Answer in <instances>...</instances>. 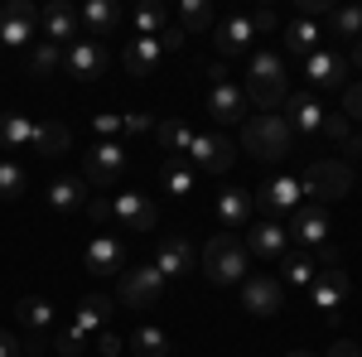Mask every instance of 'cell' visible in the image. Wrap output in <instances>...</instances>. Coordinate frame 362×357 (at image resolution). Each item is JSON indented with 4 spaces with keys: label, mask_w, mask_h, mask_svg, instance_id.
I'll use <instances>...</instances> for the list:
<instances>
[{
    "label": "cell",
    "mask_w": 362,
    "mask_h": 357,
    "mask_svg": "<svg viewBox=\"0 0 362 357\" xmlns=\"http://www.w3.org/2000/svg\"><path fill=\"white\" fill-rule=\"evenodd\" d=\"M329 357H362V348L353 343V338H343V343H334V348H329Z\"/></svg>",
    "instance_id": "51"
},
{
    "label": "cell",
    "mask_w": 362,
    "mask_h": 357,
    "mask_svg": "<svg viewBox=\"0 0 362 357\" xmlns=\"http://www.w3.org/2000/svg\"><path fill=\"white\" fill-rule=\"evenodd\" d=\"M285 121H290V131H300V136H324V107H319L309 92H290V97H285Z\"/></svg>",
    "instance_id": "18"
},
{
    "label": "cell",
    "mask_w": 362,
    "mask_h": 357,
    "mask_svg": "<svg viewBox=\"0 0 362 357\" xmlns=\"http://www.w3.org/2000/svg\"><path fill=\"white\" fill-rule=\"evenodd\" d=\"M169 29V10L160 5V0H145V5H136V34H145V39H160Z\"/></svg>",
    "instance_id": "35"
},
{
    "label": "cell",
    "mask_w": 362,
    "mask_h": 357,
    "mask_svg": "<svg viewBox=\"0 0 362 357\" xmlns=\"http://www.w3.org/2000/svg\"><path fill=\"white\" fill-rule=\"evenodd\" d=\"M165 295V275L155 266H140V271H121V285H116V300L126 309H150V304Z\"/></svg>",
    "instance_id": "7"
},
{
    "label": "cell",
    "mask_w": 362,
    "mask_h": 357,
    "mask_svg": "<svg viewBox=\"0 0 362 357\" xmlns=\"http://www.w3.org/2000/svg\"><path fill=\"white\" fill-rule=\"evenodd\" d=\"M121 131H126V136H145V131H155V116L131 111V116H121Z\"/></svg>",
    "instance_id": "44"
},
{
    "label": "cell",
    "mask_w": 362,
    "mask_h": 357,
    "mask_svg": "<svg viewBox=\"0 0 362 357\" xmlns=\"http://www.w3.org/2000/svg\"><path fill=\"white\" fill-rule=\"evenodd\" d=\"M78 25H83L87 39H97V44H102V39L121 25V10H116L112 0H87L83 10H78Z\"/></svg>",
    "instance_id": "24"
},
{
    "label": "cell",
    "mask_w": 362,
    "mask_h": 357,
    "mask_svg": "<svg viewBox=\"0 0 362 357\" xmlns=\"http://www.w3.org/2000/svg\"><path fill=\"white\" fill-rule=\"evenodd\" d=\"M126 353H136V357H169V333L155 329V324H140L136 338L126 343Z\"/></svg>",
    "instance_id": "33"
},
{
    "label": "cell",
    "mask_w": 362,
    "mask_h": 357,
    "mask_svg": "<svg viewBox=\"0 0 362 357\" xmlns=\"http://www.w3.org/2000/svg\"><path fill=\"white\" fill-rule=\"evenodd\" d=\"M92 222H107L112 218V198H87V208H83Z\"/></svg>",
    "instance_id": "50"
},
{
    "label": "cell",
    "mask_w": 362,
    "mask_h": 357,
    "mask_svg": "<svg viewBox=\"0 0 362 357\" xmlns=\"http://www.w3.org/2000/svg\"><path fill=\"white\" fill-rule=\"evenodd\" d=\"M247 102H256L261 111H276L285 107V97H290V87H285V58L280 54H256L251 58V73H247Z\"/></svg>",
    "instance_id": "3"
},
{
    "label": "cell",
    "mask_w": 362,
    "mask_h": 357,
    "mask_svg": "<svg viewBox=\"0 0 362 357\" xmlns=\"http://www.w3.org/2000/svg\"><path fill=\"white\" fill-rule=\"evenodd\" d=\"M49 208L54 213H78V208H87V179H78V174H63V179H54L49 184Z\"/></svg>",
    "instance_id": "25"
},
{
    "label": "cell",
    "mask_w": 362,
    "mask_h": 357,
    "mask_svg": "<svg viewBox=\"0 0 362 357\" xmlns=\"http://www.w3.org/2000/svg\"><path fill=\"white\" fill-rule=\"evenodd\" d=\"M179 29H184V34L213 29V5H208V0H184V5H179Z\"/></svg>",
    "instance_id": "36"
},
{
    "label": "cell",
    "mask_w": 362,
    "mask_h": 357,
    "mask_svg": "<svg viewBox=\"0 0 362 357\" xmlns=\"http://www.w3.org/2000/svg\"><path fill=\"white\" fill-rule=\"evenodd\" d=\"M29 140H34V121L15 116V111H0V150L15 155V150H25Z\"/></svg>",
    "instance_id": "30"
},
{
    "label": "cell",
    "mask_w": 362,
    "mask_h": 357,
    "mask_svg": "<svg viewBox=\"0 0 362 357\" xmlns=\"http://www.w3.org/2000/svg\"><path fill=\"white\" fill-rule=\"evenodd\" d=\"M0 357H39V338L15 343V333H0Z\"/></svg>",
    "instance_id": "42"
},
{
    "label": "cell",
    "mask_w": 362,
    "mask_h": 357,
    "mask_svg": "<svg viewBox=\"0 0 362 357\" xmlns=\"http://www.w3.org/2000/svg\"><path fill=\"white\" fill-rule=\"evenodd\" d=\"M15 319H20L29 333H44V329H54V304L39 300V295H25V300L15 304Z\"/></svg>",
    "instance_id": "32"
},
{
    "label": "cell",
    "mask_w": 362,
    "mask_h": 357,
    "mask_svg": "<svg viewBox=\"0 0 362 357\" xmlns=\"http://www.w3.org/2000/svg\"><path fill=\"white\" fill-rule=\"evenodd\" d=\"M295 242H305V251H319L329 247V213L319 208V203H300L295 213H290V227H285Z\"/></svg>",
    "instance_id": "14"
},
{
    "label": "cell",
    "mask_w": 362,
    "mask_h": 357,
    "mask_svg": "<svg viewBox=\"0 0 362 357\" xmlns=\"http://www.w3.org/2000/svg\"><path fill=\"white\" fill-rule=\"evenodd\" d=\"M343 116H348V121H362V83H353L343 92Z\"/></svg>",
    "instance_id": "47"
},
{
    "label": "cell",
    "mask_w": 362,
    "mask_h": 357,
    "mask_svg": "<svg viewBox=\"0 0 362 357\" xmlns=\"http://www.w3.org/2000/svg\"><path fill=\"white\" fill-rule=\"evenodd\" d=\"M213 34H218L213 44H218V54H223V58L247 54L251 39H256V34H251V20H247V15H227L223 25H213Z\"/></svg>",
    "instance_id": "23"
},
{
    "label": "cell",
    "mask_w": 362,
    "mask_h": 357,
    "mask_svg": "<svg viewBox=\"0 0 362 357\" xmlns=\"http://www.w3.org/2000/svg\"><path fill=\"white\" fill-rule=\"evenodd\" d=\"M112 213H116V222H121L126 232H155V222H160L155 203H150L145 193H116Z\"/></svg>",
    "instance_id": "16"
},
{
    "label": "cell",
    "mask_w": 362,
    "mask_h": 357,
    "mask_svg": "<svg viewBox=\"0 0 362 357\" xmlns=\"http://www.w3.org/2000/svg\"><path fill=\"white\" fill-rule=\"evenodd\" d=\"M300 198H305V193H300V179H295V174H276V179H266L261 189L251 193V203H256L266 218H276V213H295Z\"/></svg>",
    "instance_id": "10"
},
{
    "label": "cell",
    "mask_w": 362,
    "mask_h": 357,
    "mask_svg": "<svg viewBox=\"0 0 362 357\" xmlns=\"http://www.w3.org/2000/svg\"><path fill=\"white\" fill-rule=\"evenodd\" d=\"M189 136H194V126H184V121H174V116L155 121V140H160V150H165V155H184Z\"/></svg>",
    "instance_id": "34"
},
{
    "label": "cell",
    "mask_w": 362,
    "mask_h": 357,
    "mask_svg": "<svg viewBox=\"0 0 362 357\" xmlns=\"http://www.w3.org/2000/svg\"><path fill=\"white\" fill-rule=\"evenodd\" d=\"M305 78H309V87H338L348 78V58L334 54V49H314L305 58Z\"/></svg>",
    "instance_id": "22"
},
{
    "label": "cell",
    "mask_w": 362,
    "mask_h": 357,
    "mask_svg": "<svg viewBox=\"0 0 362 357\" xmlns=\"http://www.w3.org/2000/svg\"><path fill=\"white\" fill-rule=\"evenodd\" d=\"M97 353H102V357H121V353H126V343H121V333L102 329V333H97Z\"/></svg>",
    "instance_id": "46"
},
{
    "label": "cell",
    "mask_w": 362,
    "mask_h": 357,
    "mask_svg": "<svg viewBox=\"0 0 362 357\" xmlns=\"http://www.w3.org/2000/svg\"><path fill=\"white\" fill-rule=\"evenodd\" d=\"M353 63H358V68H362V44H358V49H353Z\"/></svg>",
    "instance_id": "54"
},
{
    "label": "cell",
    "mask_w": 362,
    "mask_h": 357,
    "mask_svg": "<svg viewBox=\"0 0 362 357\" xmlns=\"http://www.w3.org/2000/svg\"><path fill=\"white\" fill-rule=\"evenodd\" d=\"M324 136H329V140H348V136H353V126H348L343 111H324Z\"/></svg>",
    "instance_id": "43"
},
{
    "label": "cell",
    "mask_w": 362,
    "mask_h": 357,
    "mask_svg": "<svg viewBox=\"0 0 362 357\" xmlns=\"http://www.w3.org/2000/svg\"><path fill=\"white\" fill-rule=\"evenodd\" d=\"M107 314H112V300H107V295H87V300L78 304V319H73V329L87 333V338H97V333L107 329Z\"/></svg>",
    "instance_id": "29"
},
{
    "label": "cell",
    "mask_w": 362,
    "mask_h": 357,
    "mask_svg": "<svg viewBox=\"0 0 362 357\" xmlns=\"http://www.w3.org/2000/svg\"><path fill=\"white\" fill-rule=\"evenodd\" d=\"M203 275L213 280V285H242L251 275V256L247 247L232 237V232H218V237H208V247H203Z\"/></svg>",
    "instance_id": "2"
},
{
    "label": "cell",
    "mask_w": 362,
    "mask_h": 357,
    "mask_svg": "<svg viewBox=\"0 0 362 357\" xmlns=\"http://www.w3.org/2000/svg\"><path fill=\"white\" fill-rule=\"evenodd\" d=\"M184 44H189V34H184V29H179V25H169L165 34H160V49H165V54H179Z\"/></svg>",
    "instance_id": "48"
},
{
    "label": "cell",
    "mask_w": 362,
    "mask_h": 357,
    "mask_svg": "<svg viewBox=\"0 0 362 357\" xmlns=\"http://www.w3.org/2000/svg\"><path fill=\"white\" fill-rule=\"evenodd\" d=\"M184 155H189L198 169H208V174H227L232 160H237V155H232V140L218 136V131H194L189 145H184Z\"/></svg>",
    "instance_id": "6"
},
{
    "label": "cell",
    "mask_w": 362,
    "mask_h": 357,
    "mask_svg": "<svg viewBox=\"0 0 362 357\" xmlns=\"http://www.w3.org/2000/svg\"><path fill=\"white\" fill-rule=\"evenodd\" d=\"M121 169H126V155H121V145H116V140H97V145L83 155V179H87V184H97V189L116 184V174H121Z\"/></svg>",
    "instance_id": "11"
},
{
    "label": "cell",
    "mask_w": 362,
    "mask_h": 357,
    "mask_svg": "<svg viewBox=\"0 0 362 357\" xmlns=\"http://www.w3.org/2000/svg\"><path fill=\"white\" fill-rule=\"evenodd\" d=\"M25 189H29L25 165H20V160H5V155H0V198L10 203V198H20Z\"/></svg>",
    "instance_id": "39"
},
{
    "label": "cell",
    "mask_w": 362,
    "mask_h": 357,
    "mask_svg": "<svg viewBox=\"0 0 362 357\" xmlns=\"http://www.w3.org/2000/svg\"><path fill=\"white\" fill-rule=\"evenodd\" d=\"M314 275H319V266H314L309 251H290V256L280 261V285H300V290H309Z\"/></svg>",
    "instance_id": "31"
},
{
    "label": "cell",
    "mask_w": 362,
    "mask_h": 357,
    "mask_svg": "<svg viewBox=\"0 0 362 357\" xmlns=\"http://www.w3.org/2000/svg\"><path fill=\"white\" fill-rule=\"evenodd\" d=\"M208 116L218 126H242L247 121V92L232 87V83H213V92H208Z\"/></svg>",
    "instance_id": "17"
},
{
    "label": "cell",
    "mask_w": 362,
    "mask_h": 357,
    "mask_svg": "<svg viewBox=\"0 0 362 357\" xmlns=\"http://www.w3.org/2000/svg\"><path fill=\"white\" fill-rule=\"evenodd\" d=\"M353 189V169L343 165V160H334V155H324V160H314V165L300 174V193H309V203H334V198H343V193Z\"/></svg>",
    "instance_id": "4"
},
{
    "label": "cell",
    "mask_w": 362,
    "mask_h": 357,
    "mask_svg": "<svg viewBox=\"0 0 362 357\" xmlns=\"http://www.w3.org/2000/svg\"><path fill=\"white\" fill-rule=\"evenodd\" d=\"M251 208H256V203H251L247 189H223L218 193V222H223L227 232H242L251 222Z\"/></svg>",
    "instance_id": "26"
},
{
    "label": "cell",
    "mask_w": 362,
    "mask_h": 357,
    "mask_svg": "<svg viewBox=\"0 0 362 357\" xmlns=\"http://www.w3.org/2000/svg\"><path fill=\"white\" fill-rule=\"evenodd\" d=\"M242 309L256 314V319H276L285 309V285L280 275H247L242 280Z\"/></svg>",
    "instance_id": "5"
},
{
    "label": "cell",
    "mask_w": 362,
    "mask_h": 357,
    "mask_svg": "<svg viewBox=\"0 0 362 357\" xmlns=\"http://www.w3.org/2000/svg\"><path fill=\"white\" fill-rule=\"evenodd\" d=\"M34 34H39V10H34L29 0L0 5V44H5V49H25Z\"/></svg>",
    "instance_id": "8"
},
{
    "label": "cell",
    "mask_w": 362,
    "mask_h": 357,
    "mask_svg": "<svg viewBox=\"0 0 362 357\" xmlns=\"http://www.w3.org/2000/svg\"><path fill=\"white\" fill-rule=\"evenodd\" d=\"M247 20H251V34H271V29L280 25V20H276V10H271V5H261V10H251Z\"/></svg>",
    "instance_id": "45"
},
{
    "label": "cell",
    "mask_w": 362,
    "mask_h": 357,
    "mask_svg": "<svg viewBox=\"0 0 362 357\" xmlns=\"http://www.w3.org/2000/svg\"><path fill=\"white\" fill-rule=\"evenodd\" d=\"M58 68H63V49H54V44L39 39V44L29 49V73H34V78H54Z\"/></svg>",
    "instance_id": "38"
},
{
    "label": "cell",
    "mask_w": 362,
    "mask_h": 357,
    "mask_svg": "<svg viewBox=\"0 0 362 357\" xmlns=\"http://www.w3.org/2000/svg\"><path fill=\"white\" fill-rule=\"evenodd\" d=\"M348 271H338V266H324V271L314 275V285H309V300H314V309H324V319H338V309H343V300H348Z\"/></svg>",
    "instance_id": "15"
},
{
    "label": "cell",
    "mask_w": 362,
    "mask_h": 357,
    "mask_svg": "<svg viewBox=\"0 0 362 357\" xmlns=\"http://www.w3.org/2000/svg\"><path fill=\"white\" fill-rule=\"evenodd\" d=\"M160 58H165L160 39H145V34H136V39H126V49H121V68H126L131 78H150V73L160 68Z\"/></svg>",
    "instance_id": "19"
},
{
    "label": "cell",
    "mask_w": 362,
    "mask_h": 357,
    "mask_svg": "<svg viewBox=\"0 0 362 357\" xmlns=\"http://www.w3.org/2000/svg\"><path fill=\"white\" fill-rule=\"evenodd\" d=\"M107 63H112V54H107V44H97V39H78L73 49H63V68H68L78 83L102 78V73H107Z\"/></svg>",
    "instance_id": "13"
},
{
    "label": "cell",
    "mask_w": 362,
    "mask_h": 357,
    "mask_svg": "<svg viewBox=\"0 0 362 357\" xmlns=\"http://www.w3.org/2000/svg\"><path fill=\"white\" fill-rule=\"evenodd\" d=\"M92 131H97V136H102V140H112L116 131H121V116H116V111H102V116L92 121Z\"/></svg>",
    "instance_id": "49"
},
{
    "label": "cell",
    "mask_w": 362,
    "mask_h": 357,
    "mask_svg": "<svg viewBox=\"0 0 362 357\" xmlns=\"http://www.w3.org/2000/svg\"><path fill=\"white\" fill-rule=\"evenodd\" d=\"M83 348H87V333H78V329H63V333L54 338V353H58V357H78Z\"/></svg>",
    "instance_id": "41"
},
{
    "label": "cell",
    "mask_w": 362,
    "mask_h": 357,
    "mask_svg": "<svg viewBox=\"0 0 362 357\" xmlns=\"http://www.w3.org/2000/svg\"><path fill=\"white\" fill-rule=\"evenodd\" d=\"M329 29H334L338 39H362V10L358 5H343L329 15Z\"/></svg>",
    "instance_id": "40"
},
{
    "label": "cell",
    "mask_w": 362,
    "mask_h": 357,
    "mask_svg": "<svg viewBox=\"0 0 362 357\" xmlns=\"http://www.w3.org/2000/svg\"><path fill=\"white\" fill-rule=\"evenodd\" d=\"M319 39H324V29L314 25V20H300V15H295V20L285 25V49H290L295 58H309L314 49H319Z\"/></svg>",
    "instance_id": "28"
},
{
    "label": "cell",
    "mask_w": 362,
    "mask_h": 357,
    "mask_svg": "<svg viewBox=\"0 0 362 357\" xmlns=\"http://www.w3.org/2000/svg\"><path fill=\"white\" fill-rule=\"evenodd\" d=\"M155 271L165 275V280L189 275L194 271V247H189L184 237H160V247H155Z\"/></svg>",
    "instance_id": "21"
},
{
    "label": "cell",
    "mask_w": 362,
    "mask_h": 357,
    "mask_svg": "<svg viewBox=\"0 0 362 357\" xmlns=\"http://www.w3.org/2000/svg\"><path fill=\"white\" fill-rule=\"evenodd\" d=\"M73 145V131L63 126V121H44V126H34V140H29V150L34 155H44V160H54Z\"/></svg>",
    "instance_id": "27"
},
{
    "label": "cell",
    "mask_w": 362,
    "mask_h": 357,
    "mask_svg": "<svg viewBox=\"0 0 362 357\" xmlns=\"http://www.w3.org/2000/svg\"><path fill=\"white\" fill-rule=\"evenodd\" d=\"M290 145H295V131L280 111H261V116L242 121V150L256 155V160H285Z\"/></svg>",
    "instance_id": "1"
},
{
    "label": "cell",
    "mask_w": 362,
    "mask_h": 357,
    "mask_svg": "<svg viewBox=\"0 0 362 357\" xmlns=\"http://www.w3.org/2000/svg\"><path fill=\"white\" fill-rule=\"evenodd\" d=\"M285 357H314V353H309V348H290Z\"/></svg>",
    "instance_id": "53"
},
{
    "label": "cell",
    "mask_w": 362,
    "mask_h": 357,
    "mask_svg": "<svg viewBox=\"0 0 362 357\" xmlns=\"http://www.w3.org/2000/svg\"><path fill=\"white\" fill-rule=\"evenodd\" d=\"M39 34H44V44H54V49H73L78 39H83V25H78V10L73 5H63V0H54V5H44L39 10Z\"/></svg>",
    "instance_id": "9"
},
{
    "label": "cell",
    "mask_w": 362,
    "mask_h": 357,
    "mask_svg": "<svg viewBox=\"0 0 362 357\" xmlns=\"http://www.w3.org/2000/svg\"><path fill=\"white\" fill-rule=\"evenodd\" d=\"M343 145H348V155H362V136H348Z\"/></svg>",
    "instance_id": "52"
},
{
    "label": "cell",
    "mask_w": 362,
    "mask_h": 357,
    "mask_svg": "<svg viewBox=\"0 0 362 357\" xmlns=\"http://www.w3.org/2000/svg\"><path fill=\"white\" fill-rule=\"evenodd\" d=\"M83 266L92 275H116L121 266H126V251H121V242H116V237L97 232V237L87 242V251H83Z\"/></svg>",
    "instance_id": "20"
},
{
    "label": "cell",
    "mask_w": 362,
    "mask_h": 357,
    "mask_svg": "<svg viewBox=\"0 0 362 357\" xmlns=\"http://www.w3.org/2000/svg\"><path fill=\"white\" fill-rule=\"evenodd\" d=\"M242 247H247V256H261V261L280 266V261L290 256V232H285L276 218H266V222H256V227L247 232V242H242Z\"/></svg>",
    "instance_id": "12"
},
{
    "label": "cell",
    "mask_w": 362,
    "mask_h": 357,
    "mask_svg": "<svg viewBox=\"0 0 362 357\" xmlns=\"http://www.w3.org/2000/svg\"><path fill=\"white\" fill-rule=\"evenodd\" d=\"M169 193H194V169L184 165V155H165V169H160Z\"/></svg>",
    "instance_id": "37"
}]
</instances>
